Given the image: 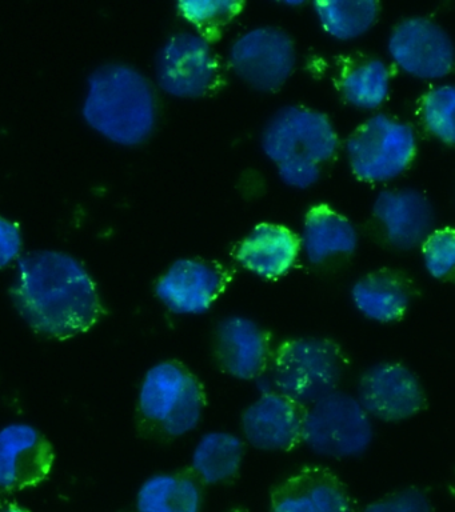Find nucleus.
Returning <instances> with one entry per match:
<instances>
[{"mask_svg": "<svg viewBox=\"0 0 455 512\" xmlns=\"http://www.w3.org/2000/svg\"><path fill=\"white\" fill-rule=\"evenodd\" d=\"M10 298L27 326L43 338L67 340L86 334L105 314L89 271L62 251L21 255Z\"/></svg>", "mask_w": 455, "mask_h": 512, "instance_id": "nucleus-1", "label": "nucleus"}, {"mask_svg": "<svg viewBox=\"0 0 455 512\" xmlns=\"http://www.w3.org/2000/svg\"><path fill=\"white\" fill-rule=\"evenodd\" d=\"M83 119L119 146L146 142L157 123V100L149 80L126 64H106L90 75Z\"/></svg>", "mask_w": 455, "mask_h": 512, "instance_id": "nucleus-2", "label": "nucleus"}, {"mask_svg": "<svg viewBox=\"0 0 455 512\" xmlns=\"http://www.w3.org/2000/svg\"><path fill=\"white\" fill-rule=\"evenodd\" d=\"M205 407L201 380L178 360H165L146 372L139 388V431L153 439L179 438L197 428Z\"/></svg>", "mask_w": 455, "mask_h": 512, "instance_id": "nucleus-3", "label": "nucleus"}, {"mask_svg": "<svg viewBox=\"0 0 455 512\" xmlns=\"http://www.w3.org/2000/svg\"><path fill=\"white\" fill-rule=\"evenodd\" d=\"M347 359L333 339L297 338L279 344L269 363L275 392L310 406L337 390Z\"/></svg>", "mask_w": 455, "mask_h": 512, "instance_id": "nucleus-4", "label": "nucleus"}, {"mask_svg": "<svg viewBox=\"0 0 455 512\" xmlns=\"http://www.w3.org/2000/svg\"><path fill=\"white\" fill-rule=\"evenodd\" d=\"M374 438L370 416L358 399L335 390L307 406L302 442L331 459L361 456Z\"/></svg>", "mask_w": 455, "mask_h": 512, "instance_id": "nucleus-5", "label": "nucleus"}, {"mask_svg": "<svg viewBox=\"0 0 455 512\" xmlns=\"http://www.w3.org/2000/svg\"><path fill=\"white\" fill-rule=\"evenodd\" d=\"M417 139L409 124L385 114L361 124L346 142L351 170L363 182H387L413 162Z\"/></svg>", "mask_w": 455, "mask_h": 512, "instance_id": "nucleus-6", "label": "nucleus"}, {"mask_svg": "<svg viewBox=\"0 0 455 512\" xmlns=\"http://www.w3.org/2000/svg\"><path fill=\"white\" fill-rule=\"evenodd\" d=\"M263 154L279 164L295 155L322 163L333 158L338 136L322 112L311 108L286 106L275 112L263 127Z\"/></svg>", "mask_w": 455, "mask_h": 512, "instance_id": "nucleus-7", "label": "nucleus"}, {"mask_svg": "<svg viewBox=\"0 0 455 512\" xmlns=\"http://www.w3.org/2000/svg\"><path fill=\"white\" fill-rule=\"evenodd\" d=\"M229 62L235 75L255 91L285 86L297 66L293 38L278 27H258L235 40Z\"/></svg>", "mask_w": 455, "mask_h": 512, "instance_id": "nucleus-8", "label": "nucleus"}, {"mask_svg": "<svg viewBox=\"0 0 455 512\" xmlns=\"http://www.w3.org/2000/svg\"><path fill=\"white\" fill-rule=\"evenodd\" d=\"M155 76L166 94L182 99L202 98L217 83L218 60L209 40L181 32L171 36L159 50Z\"/></svg>", "mask_w": 455, "mask_h": 512, "instance_id": "nucleus-9", "label": "nucleus"}, {"mask_svg": "<svg viewBox=\"0 0 455 512\" xmlns=\"http://www.w3.org/2000/svg\"><path fill=\"white\" fill-rule=\"evenodd\" d=\"M358 402L369 416L382 422H402L427 407L421 380L410 368L383 362L367 368L358 380Z\"/></svg>", "mask_w": 455, "mask_h": 512, "instance_id": "nucleus-10", "label": "nucleus"}, {"mask_svg": "<svg viewBox=\"0 0 455 512\" xmlns=\"http://www.w3.org/2000/svg\"><path fill=\"white\" fill-rule=\"evenodd\" d=\"M387 47L394 62L415 78L441 79L454 66L450 35L438 23L421 16L398 23Z\"/></svg>", "mask_w": 455, "mask_h": 512, "instance_id": "nucleus-11", "label": "nucleus"}, {"mask_svg": "<svg viewBox=\"0 0 455 512\" xmlns=\"http://www.w3.org/2000/svg\"><path fill=\"white\" fill-rule=\"evenodd\" d=\"M54 462L53 444L37 427L11 423L0 430V490L39 486L49 478Z\"/></svg>", "mask_w": 455, "mask_h": 512, "instance_id": "nucleus-12", "label": "nucleus"}, {"mask_svg": "<svg viewBox=\"0 0 455 512\" xmlns=\"http://www.w3.org/2000/svg\"><path fill=\"white\" fill-rule=\"evenodd\" d=\"M229 283L219 264L201 259H179L158 280L155 295L171 312L198 315L209 311Z\"/></svg>", "mask_w": 455, "mask_h": 512, "instance_id": "nucleus-13", "label": "nucleus"}, {"mask_svg": "<svg viewBox=\"0 0 455 512\" xmlns=\"http://www.w3.org/2000/svg\"><path fill=\"white\" fill-rule=\"evenodd\" d=\"M307 406L265 392L242 414V430L251 446L263 451H291L302 443Z\"/></svg>", "mask_w": 455, "mask_h": 512, "instance_id": "nucleus-14", "label": "nucleus"}, {"mask_svg": "<svg viewBox=\"0 0 455 512\" xmlns=\"http://www.w3.org/2000/svg\"><path fill=\"white\" fill-rule=\"evenodd\" d=\"M270 512H354V503L335 472L306 466L273 488Z\"/></svg>", "mask_w": 455, "mask_h": 512, "instance_id": "nucleus-15", "label": "nucleus"}, {"mask_svg": "<svg viewBox=\"0 0 455 512\" xmlns=\"http://www.w3.org/2000/svg\"><path fill=\"white\" fill-rule=\"evenodd\" d=\"M271 335L245 316H229L215 328L214 356L226 374L241 380L261 376L271 360Z\"/></svg>", "mask_w": 455, "mask_h": 512, "instance_id": "nucleus-16", "label": "nucleus"}, {"mask_svg": "<svg viewBox=\"0 0 455 512\" xmlns=\"http://www.w3.org/2000/svg\"><path fill=\"white\" fill-rule=\"evenodd\" d=\"M373 212L385 227L387 240L398 250L409 251L421 246L433 232V204L414 188L379 192Z\"/></svg>", "mask_w": 455, "mask_h": 512, "instance_id": "nucleus-17", "label": "nucleus"}, {"mask_svg": "<svg viewBox=\"0 0 455 512\" xmlns=\"http://www.w3.org/2000/svg\"><path fill=\"white\" fill-rule=\"evenodd\" d=\"M301 242L289 228L279 224H258L239 244L238 262L261 278L277 279L297 262Z\"/></svg>", "mask_w": 455, "mask_h": 512, "instance_id": "nucleus-18", "label": "nucleus"}, {"mask_svg": "<svg viewBox=\"0 0 455 512\" xmlns=\"http://www.w3.org/2000/svg\"><path fill=\"white\" fill-rule=\"evenodd\" d=\"M351 298L366 318L391 323L405 316L411 302V290L398 272L379 270L357 280L351 288Z\"/></svg>", "mask_w": 455, "mask_h": 512, "instance_id": "nucleus-19", "label": "nucleus"}, {"mask_svg": "<svg viewBox=\"0 0 455 512\" xmlns=\"http://www.w3.org/2000/svg\"><path fill=\"white\" fill-rule=\"evenodd\" d=\"M299 242L310 263L321 264L334 255L353 254L358 234L349 219L327 204H319L307 212Z\"/></svg>", "mask_w": 455, "mask_h": 512, "instance_id": "nucleus-20", "label": "nucleus"}, {"mask_svg": "<svg viewBox=\"0 0 455 512\" xmlns=\"http://www.w3.org/2000/svg\"><path fill=\"white\" fill-rule=\"evenodd\" d=\"M203 484L190 470L150 476L139 488L138 512H201Z\"/></svg>", "mask_w": 455, "mask_h": 512, "instance_id": "nucleus-21", "label": "nucleus"}, {"mask_svg": "<svg viewBox=\"0 0 455 512\" xmlns=\"http://www.w3.org/2000/svg\"><path fill=\"white\" fill-rule=\"evenodd\" d=\"M245 444L229 432L214 431L203 435L193 452L191 471L203 486L234 478L241 468Z\"/></svg>", "mask_w": 455, "mask_h": 512, "instance_id": "nucleus-22", "label": "nucleus"}, {"mask_svg": "<svg viewBox=\"0 0 455 512\" xmlns=\"http://www.w3.org/2000/svg\"><path fill=\"white\" fill-rule=\"evenodd\" d=\"M313 6L323 30L338 40L365 35L379 15V3L374 0H319Z\"/></svg>", "mask_w": 455, "mask_h": 512, "instance_id": "nucleus-23", "label": "nucleus"}, {"mask_svg": "<svg viewBox=\"0 0 455 512\" xmlns=\"http://www.w3.org/2000/svg\"><path fill=\"white\" fill-rule=\"evenodd\" d=\"M390 72L379 59L362 60L346 68L339 88L351 106L374 110L381 106L389 94Z\"/></svg>", "mask_w": 455, "mask_h": 512, "instance_id": "nucleus-24", "label": "nucleus"}, {"mask_svg": "<svg viewBox=\"0 0 455 512\" xmlns=\"http://www.w3.org/2000/svg\"><path fill=\"white\" fill-rule=\"evenodd\" d=\"M242 8L243 3L231 0H183L178 3V10L183 18L197 27L203 38L221 30Z\"/></svg>", "mask_w": 455, "mask_h": 512, "instance_id": "nucleus-25", "label": "nucleus"}, {"mask_svg": "<svg viewBox=\"0 0 455 512\" xmlns=\"http://www.w3.org/2000/svg\"><path fill=\"white\" fill-rule=\"evenodd\" d=\"M455 90L451 84L431 90L423 99V120L427 130L442 142L453 144L455 140Z\"/></svg>", "mask_w": 455, "mask_h": 512, "instance_id": "nucleus-26", "label": "nucleus"}, {"mask_svg": "<svg viewBox=\"0 0 455 512\" xmlns=\"http://www.w3.org/2000/svg\"><path fill=\"white\" fill-rule=\"evenodd\" d=\"M426 270L435 279H443L453 272L455 264V234L453 228L431 232L422 243Z\"/></svg>", "mask_w": 455, "mask_h": 512, "instance_id": "nucleus-27", "label": "nucleus"}, {"mask_svg": "<svg viewBox=\"0 0 455 512\" xmlns=\"http://www.w3.org/2000/svg\"><path fill=\"white\" fill-rule=\"evenodd\" d=\"M362 512H435L429 495L421 488L407 487L367 504Z\"/></svg>", "mask_w": 455, "mask_h": 512, "instance_id": "nucleus-28", "label": "nucleus"}, {"mask_svg": "<svg viewBox=\"0 0 455 512\" xmlns=\"http://www.w3.org/2000/svg\"><path fill=\"white\" fill-rule=\"evenodd\" d=\"M278 174L286 186L305 190L318 182L321 168L314 160L295 155L278 164Z\"/></svg>", "mask_w": 455, "mask_h": 512, "instance_id": "nucleus-29", "label": "nucleus"}, {"mask_svg": "<svg viewBox=\"0 0 455 512\" xmlns=\"http://www.w3.org/2000/svg\"><path fill=\"white\" fill-rule=\"evenodd\" d=\"M22 234L17 223L0 216V270L21 258Z\"/></svg>", "mask_w": 455, "mask_h": 512, "instance_id": "nucleus-30", "label": "nucleus"}, {"mask_svg": "<svg viewBox=\"0 0 455 512\" xmlns=\"http://www.w3.org/2000/svg\"><path fill=\"white\" fill-rule=\"evenodd\" d=\"M0 512H30L26 507L11 500H0Z\"/></svg>", "mask_w": 455, "mask_h": 512, "instance_id": "nucleus-31", "label": "nucleus"}]
</instances>
